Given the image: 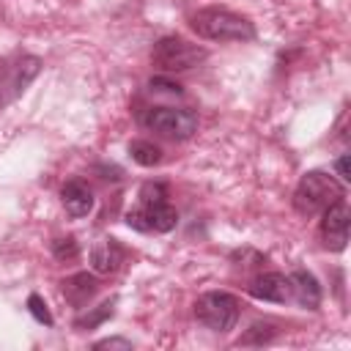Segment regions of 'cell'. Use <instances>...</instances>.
<instances>
[{"label": "cell", "instance_id": "ba28073f", "mask_svg": "<svg viewBox=\"0 0 351 351\" xmlns=\"http://www.w3.org/2000/svg\"><path fill=\"white\" fill-rule=\"evenodd\" d=\"M348 217H351V211H348V206H346L343 197L335 200V203H329L324 208V217H321V239L335 252L346 250V241H348Z\"/></svg>", "mask_w": 351, "mask_h": 351}, {"label": "cell", "instance_id": "d6986e66", "mask_svg": "<svg viewBox=\"0 0 351 351\" xmlns=\"http://www.w3.org/2000/svg\"><path fill=\"white\" fill-rule=\"evenodd\" d=\"M151 200H167V189L165 184H143L140 189V203H151Z\"/></svg>", "mask_w": 351, "mask_h": 351}, {"label": "cell", "instance_id": "9c48e42d", "mask_svg": "<svg viewBox=\"0 0 351 351\" xmlns=\"http://www.w3.org/2000/svg\"><path fill=\"white\" fill-rule=\"evenodd\" d=\"M60 203H63V208H66L69 217L80 219V217H88L93 211V192H90V186L85 181L71 178L60 189Z\"/></svg>", "mask_w": 351, "mask_h": 351}, {"label": "cell", "instance_id": "7c38bea8", "mask_svg": "<svg viewBox=\"0 0 351 351\" xmlns=\"http://www.w3.org/2000/svg\"><path fill=\"white\" fill-rule=\"evenodd\" d=\"M288 282H291V299L304 307V310H315L321 304V285L318 280L304 271V269H296L293 274H288Z\"/></svg>", "mask_w": 351, "mask_h": 351}, {"label": "cell", "instance_id": "3957f363", "mask_svg": "<svg viewBox=\"0 0 351 351\" xmlns=\"http://www.w3.org/2000/svg\"><path fill=\"white\" fill-rule=\"evenodd\" d=\"M208 58V49L200 44H192L181 36H162L154 49H151V63L165 71V74H176V71H189L195 66H200Z\"/></svg>", "mask_w": 351, "mask_h": 351}, {"label": "cell", "instance_id": "e0dca14e", "mask_svg": "<svg viewBox=\"0 0 351 351\" xmlns=\"http://www.w3.org/2000/svg\"><path fill=\"white\" fill-rule=\"evenodd\" d=\"M52 255L58 261H74L80 255V244L74 236H66V239H55L52 241Z\"/></svg>", "mask_w": 351, "mask_h": 351}, {"label": "cell", "instance_id": "30bf717a", "mask_svg": "<svg viewBox=\"0 0 351 351\" xmlns=\"http://www.w3.org/2000/svg\"><path fill=\"white\" fill-rule=\"evenodd\" d=\"M96 291H99V280L93 277V274H88V271H80V274H71V277H66L63 282H60V293H63V299L71 304V307H85L93 296H96Z\"/></svg>", "mask_w": 351, "mask_h": 351}, {"label": "cell", "instance_id": "277c9868", "mask_svg": "<svg viewBox=\"0 0 351 351\" xmlns=\"http://www.w3.org/2000/svg\"><path fill=\"white\" fill-rule=\"evenodd\" d=\"M140 123L170 140H189L197 132V115L186 107H148Z\"/></svg>", "mask_w": 351, "mask_h": 351}, {"label": "cell", "instance_id": "ac0fdd59", "mask_svg": "<svg viewBox=\"0 0 351 351\" xmlns=\"http://www.w3.org/2000/svg\"><path fill=\"white\" fill-rule=\"evenodd\" d=\"M27 310H30V315H33L38 324H44V326H52V324H55V318H52L47 302H44L38 293H30V296H27Z\"/></svg>", "mask_w": 351, "mask_h": 351}, {"label": "cell", "instance_id": "7a4b0ae2", "mask_svg": "<svg viewBox=\"0 0 351 351\" xmlns=\"http://www.w3.org/2000/svg\"><path fill=\"white\" fill-rule=\"evenodd\" d=\"M340 197H343V184L335 176H329L324 170H310L299 178V184L293 189V208L302 217H313Z\"/></svg>", "mask_w": 351, "mask_h": 351}, {"label": "cell", "instance_id": "4fadbf2b", "mask_svg": "<svg viewBox=\"0 0 351 351\" xmlns=\"http://www.w3.org/2000/svg\"><path fill=\"white\" fill-rule=\"evenodd\" d=\"M126 252L115 239H101L93 250H90V269L96 274H115L123 263Z\"/></svg>", "mask_w": 351, "mask_h": 351}, {"label": "cell", "instance_id": "ffe728a7", "mask_svg": "<svg viewBox=\"0 0 351 351\" xmlns=\"http://www.w3.org/2000/svg\"><path fill=\"white\" fill-rule=\"evenodd\" d=\"M151 88H154V90H162V93L181 96V85H178V82H170V80H162V77H154V80H151Z\"/></svg>", "mask_w": 351, "mask_h": 351}, {"label": "cell", "instance_id": "6da1fadb", "mask_svg": "<svg viewBox=\"0 0 351 351\" xmlns=\"http://www.w3.org/2000/svg\"><path fill=\"white\" fill-rule=\"evenodd\" d=\"M192 30L206 38V41H252L255 38V25L228 8H200L189 19Z\"/></svg>", "mask_w": 351, "mask_h": 351}, {"label": "cell", "instance_id": "8fae6325", "mask_svg": "<svg viewBox=\"0 0 351 351\" xmlns=\"http://www.w3.org/2000/svg\"><path fill=\"white\" fill-rule=\"evenodd\" d=\"M250 293L255 299H261V302H277V304H282V302L291 299V282H288L285 274L269 271V274H261L258 280H252Z\"/></svg>", "mask_w": 351, "mask_h": 351}, {"label": "cell", "instance_id": "5b68a950", "mask_svg": "<svg viewBox=\"0 0 351 351\" xmlns=\"http://www.w3.org/2000/svg\"><path fill=\"white\" fill-rule=\"evenodd\" d=\"M195 318L211 332H230L239 321V299L228 291H208L197 296Z\"/></svg>", "mask_w": 351, "mask_h": 351}, {"label": "cell", "instance_id": "7402d4cb", "mask_svg": "<svg viewBox=\"0 0 351 351\" xmlns=\"http://www.w3.org/2000/svg\"><path fill=\"white\" fill-rule=\"evenodd\" d=\"M335 167H337V176H340L343 181H351V170H348V154H343V156L335 162Z\"/></svg>", "mask_w": 351, "mask_h": 351}, {"label": "cell", "instance_id": "9a60e30c", "mask_svg": "<svg viewBox=\"0 0 351 351\" xmlns=\"http://www.w3.org/2000/svg\"><path fill=\"white\" fill-rule=\"evenodd\" d=\"M274 335H277L274 324H269V321H255V324L241 335L239 343H244V346H263V343H269Z\"/></svg>", "mask_w": 351, "mask_h": 351}, {"label": "cell", "instance_id": "5bb4252c", "mask_svg": "<svg viewBox=\"0 0 351 351\" xmlns=\"http://www.w3.org/2000/svg\"><path fill=\"white\" fill-rule=\"evenodd\" d=\"M129 154H132V159H134L137 165H143V167H154V165L162 162V148L154 145L151 140H132V143H129Z\"/></svg>", "mask_w": 351, "mask_h": 351}, {"label": "cell", "instance_id": "8992f818", "mask_svg": "<svg viewBox=\"0 0 351 351\" xmlns=\"http://www.w3.org/2000/svg\"><path fill=\"white\" fill-rule=\"evenodd\" d=\"M41 71V60L36 55H22L0 63V107L11 104Z\"/></svg>", "mask_w": 351, "mask_h": 351}, {"label": "cell", "instance_id": "2e32d148", "mask_svg": "<svg viewBox=\"0 0 351 351\" xmlns=\"http://www.w3.org/2000/svg\"><path fill=\"white\" fill-rule=\"evenodd\" d=\"M112 304H115V302H104V304H99L96 310H90V313H85L82 318H77L74 326H77V329H93V326H99L101 321H107V318L112 315Z\"/></svg>", "mask_w": 351, "mask_h": 351}, {"label": "cell", "instance_id": "44dd1931", "mask_svg": "<svg viewBox=\"0 0 351 351\" xmlns=\"http://www.w3.org/2000/svg\"><path fill=\"white\" fill-rule=\"evenodd\" d=\"M93 348H132V343L123 340V337H107V340L93 343Z\"/></svg>", "mask_w": 351, "mask_h": 351}, {"label": "cell", "instance_id": "52a82bcc", "mask_svg": "<svg viewBox=\"0 0 351 351\" xmlns=\"http://www.w3.org/2000/svg\"><path fill=\"white\" fill-rule=\"evenodd\" d=\"M176 222H178V214L167 200L140 203V208L126 214V225L143 233H167L176 228Z\"/></svg>", "mask_w": 351, "mask_h": 351}]
</instances>
